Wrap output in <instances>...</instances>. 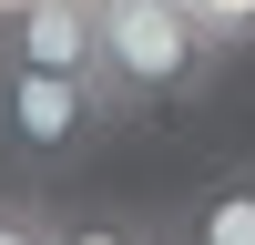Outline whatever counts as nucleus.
<instances>
[{
    "mask_svg": "<svg viewBox=\"0 0 255 245\" xmlns=\"http://www.w3.org/2000/svg\"><path fill=\"white\" fill-rule=\"evenodd\" d=\"M61 245H163L153 225H61Z\"/></svg>",
    "mask_w": 255,
    "mask_h": 245,
    "instance_id": "obj_7",
    "label": "nucleus"
},
{
    "mask_svg": "<svg viewBox=\"0 0 255 245\" xmlns=\"http://www.w3.org/2000/svg\"><path fill=\"white\" fill-rule=\"evenodd\" d=\"M0 245H61V215H41V204L0 194Z\"/></svg>",
    "mask_w": 255,
    "mask_h": 245,
    "instance_id": "obj_6",
    "label": "nucleus"
},
{
    "mask_svg": "<svg viewBox=\"0 0 255 245\" xmlns=\"http://www.w3.org/2000/svg\"><path fill=\"white\" fill-rule=\"evenodd\" d=\"M174 245H255V163L215 174L194 204L174 215Z\"/></svg>",
    "mask_w": 255,
    "mask_h": 245,
    "instance_id": "obj_4",
    "label": "nucleus"
},
{
    "mask_svg": "<svg viewBox=\"0 0 255 245\" xmlns=\"http://www.w3.org/2000/svg\"><path fill=\"white\" fill-rule=\"evenodd\" d=\"M184 10L215 31V51H245V41H255V0H184Z\"/></svg>",
    "mask_w": 255,
    "mask_h": 245,
    "instance_id": "obj_5",
    "label": "nucleus"
},
{
    "mask_svg": "<svg viewBox=\"0 0 255 245\" xmlns=\"http://www.w3.org/2000/svg\"><path fill=\"white\" fill-rule=\"evenodd\" d=\"M102 41H92V82L113 92V113H163V102H194L215 82V31H204L184 0H92Z\"/></svg>",
    "mask_w": 255,
    "mask_h": 245,
    "instance_id": "obj_1",
    "label": "nucleus"
},
{
    "mask_svg": "<svg viewBox=\"0 0 255 245\" xmlns=\"http://www.w3.org/2000/svg\"><path fill=\"white\" fill-rule=\"evenodd\" d=\"M92 41H102L92 0H20V10L0 20V51L41 61V72H92Z\"/></svg>",
    "mask_w": 255,
    "mask_h": 245,
    "instance_id": "obj_3",
    "label": "nucleus"
},
{
    "mask_svg": "<svg viewBox=\"0 0 255 245\" xmlns=\"http://www.w3.org/2000/svg\"><path fill=\"white\" fill-rule=\"evenodd\" d=\"M113 122L123 113L92 72H41V61L0 51V153L10 163H82Z\"/></svg>",
    "mask_w": 255,
    "mask_h": 245,
    "instance_id": "obj_2",
    "label": "nucleus"
}]
</instances>
